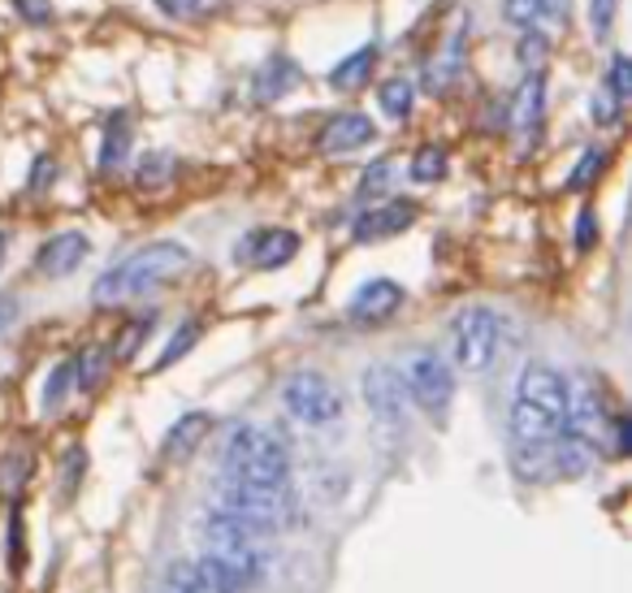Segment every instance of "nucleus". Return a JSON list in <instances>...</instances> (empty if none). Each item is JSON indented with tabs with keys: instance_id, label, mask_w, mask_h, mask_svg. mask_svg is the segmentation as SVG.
<instances>
[{
	"instance_id": "33",
	"label": "nucleus",
	"mask_w": 632,
	"mask_h": 593,
	"mask_svg": "<svg viewBox=\"0 0 632 593\" xmlns=\"http://www.w3.org/2000/svg\"><path fill=\"white\" fill-rule=\"evenodd\" d=\"M152 329V317H144V320H130L126 329H121V343H118V352L113 356L118 359H130L135 352H139V343H144V334Z\"/></svg>"
},
{
	"instance_id": "32",
	"label": "nucleus",
	"mask_w": 632,
	"mask_h": 593,
	"mask_svg": "<svg viewBox=\"0 0 632 593\" xmlns=\"http://www.w3.org/2000/svg\"><path fill=\"white\" fill-rule=\"evenodd\" d=\"M615 13H620V0H590V27H593V36H598V40H606V36H611Z\"/></svg>"
},
{
	"instance_id": "10",
	"label": "nucleus",
	"mask_w": 632,
	"mask_h": 593,
	"mask_svg": "<svg viewBox=\"0 0 632 593\" xmlns=\"http://www.w3.org/2000/svg\"><path fill=\"white\" fill-rule=\"evenodd\" d=\"M87 251H91V238L82 230H61L36 251V269L40 277H70L87 260Z\"/></svg>"
},
{
	"instance_id": "34",
	"label": "nucleus",
	"mask_w": 632,
	"mask_h": 593,
	"mask_svg": "<svg viewBox=\"0 0 632 593\" xmlns=\"http://www.w3.org/2000/svg\"><path fill=\"white\" fill-rule=\"evenodd\" d=\"M602 160H606V152H602V148H590V152H585V157H581V165H576V169H572V178H567V187H572V191H581V187H585V182H590L593 174H598V169H602Z\"/></svg>"
},
{
	"instance_id": "14",
	"label": "nucleus",
	"mask_w": 632,
	"mask_h": 593,
	"mask_svg": "<svg viewBox=\"0 0 632 593\" xmlns=\"http://www.w3.org/2000/svg\"><path fill=\"white\" fill-rule=\"evenodd\" d=\"M373 139H377V130H373V121L364 113H338L320 130V148L325 152H356V148H368Z\"/></svg>"
},
{
	"instance_id": "18",
	"label": "nucleus",
	"mask_w": 632,
	"mask_h": 593,
	"mask_svg": "<svg viewBox=\"0 0 632 593\" xmlns=\"http://www.w3.org/2000/svg\"><path fill=\"white\" fill-rule=\"evenodd\" d=\"M373 66H377V48L368 43V48H359V52H352V57H343V61L329 70V82H334L338 91H356V87L368 82Z\"/></svg>"
},
{
	"instance_id": "21",
	"label": "nucleus",
	"mask_w": 632,
	"mask_h": 593,
	"mask_svg": "<svg viewBox=\"0 0 632 593\" xmlns=\"http://www.w3.org/2000/svg\"><path fill=\"white\" fill-rule=\"evenodd\" d=\"M196 576H199V585H204V593H247V585L238 581L221 559H213V554L196 559Z\"/></svg>"
},
{
	"instance_id": "36",
	"label": "nucleus",
	"mask_w": 632,
	"mask_h": 593,
	"mask_svg": "<svg viewBox=\"0 0 632 593\" xmlns=\"http://www.w3.org/2000/svg\"><path fill=\"white\" fill-rule=\"evenodd\" d=\"M542 52H546V40H542L537 31H524V36H520V48H515V57H520L524 66H537V57H542Z\"/></svg>"
},
{
	"instance_id": "16",
	"label": "nucleus",
	"mask_w": 632,
	"mask_h": 593,
	"mask_svg": "<svg viewBox=\"0 0 632 593\" xmlns=\"http://www.w3.org/2000/svg\"><path fill=\"white\" fill-rule=\"evenodd\" d=\"M542 109H546V82H542V75H529V79L520 82V91H515V100H512L515 135H533V130L542 126Z\"/></svg>"
},
{
	"instance_id": "35",
	"label": "nucleus",
	"mask_w": 632,
	"mask_h": 593,
	"mask_svg": "<svg viewBox=\"0 0 632 593\" xmlns=\"http://www.w3.org/2000/svg\"><path fill=\"white\" fill-rule=\"evenodd\" d=\"M27 476V455H4L0 459V490H18Z\"/></svg>"
},
{
	"instance_id": "30",
	"label": "nucleus",
	"mask_w": 632,
	"mask_h": 593,
	"mask_svg": "<svg viewBox=\"0 0 632 593\" xmlns=\"http://www.w3.org/2000/svg\"><path fill=\"white\" fill-rule=\"evenodd\" d=\"M70 386H75V359H66L61 368H52V377H48V386H43V407H57Z\"/></svg>"
},
{
	"instance_id": "40",
	"label": "nucleus",
	"mask_w": 632,
	"mask_h": 593,
	"mask_svg": "<svg viewBox=\"0 0 632 593\" xmlns=\"http://www.w3.org/2000/svg\"><path fill=\"white\" fill-rule=\"evenodd\" d=\"M615 109H620V105H615L611 96H593V100H590V113L598 121H615Z\"/></svg>"
},
{
	"instance_id": "8",
	"label": "nucleus",
	"mask_w": 632,
	"mask_h": 593,
	"mask_svg": "<svg viewBox=\"0 0 632 593\" xmlns=\"http://www.w3.org/2000/svg\"><path fill=\"white\" fill-rule=\"evenodd\" d=\"M359 391H364V403H368V412H373L377 425H386V429H403V425H407L412 398H407V386H403V377H398L395 368L373 364V368L364 373Z\"/></svg>"
},
{
	"instance_id": "13",
	"label": "nucleus",
	"mask_w": 632,
	"mask_h": 593,
	"mask_svg": "<svg viewBox=\"0 0 632 593\" xmlns=\"http://www.w3.org/2000/svg\"><path fill=\"white\" fill-rule=\"evenodd\" d=\"M398 304H403V286H398V281H386V277H377V281H364V286L356 290V299H352V317L364 320V325H373V320L395 317Z\"/></svg>"
},
{
	"instance_id": "24",
	"label": "nucleus",
	"mask_w": 632,
	"mask_h": 593,
	"mask_svg": "<svg viewBox=\"0 0 632 593\" xmlns=\"http://www.w3.org/2000/svg\"><path fill=\"white\" fill-rule=\"evenodd\" d=\"M217 4H221V0H157V9L165 18H174V22H199V18H208Z\"/></svg>"
},
{
	"instance_id": "5",
	"label": "nucleus",
	"mask_w": 632,
	"mask_h": 593,
	"mask_svg": "<svg viewBox=\"0 0 632 593\" xmlns=\"http://www.w3.org/2000/svg\"><path fill=\"white\" fill-rule=\"evenodd\" d=\"M503 317L494 308H464L446 325V343H451V368L460 373H485L498 352H503Z\"/></svg>"
},
{
	"instance_id": "38",
	"label": "nucleus",
	"mask_w": 632,
	"mask_h": 593,
	"mask_svg": "<svg viewBox=\"0 0 632 593\" xmlns=\"http://www.w3.org/2000/svg\"><path fill=\"white\" fill-rule=\"evenodd\" d=\"M13 4H18V13H22L27 22H43V18L52 13V4H48V0H13Z\"/></svg>"
},
{
	"instance_id": "9",
	"label": "nucleus",
	"mask_w": 632,
	"mask_h": 593,
	"mask_svg": "<svg viewBox=\"0 0 632 593\" xmlns=\"http://www.w3.org/2000/svg\"><path fill=\"white\" fill-rule=\"evenodd\" d=\"M606 429V407H602V391L593 377H572L567 382V407H563V434L581 437V442H598Z\"/></svg>"
},
{
	"instance_id": "19",
	"label": "nucleus",
	"mask_w": 632,
	"mask_h": 593,
	"mask_svg": "<svg viewBox=\"0 0 632 593\" xmlns=\"http://www.w3.org/2000/svg\"><path fill=\"white\" fill-rule=\"evenodd\" d=\"M295 82H299V66L286 61V57H274V61L256 75V96H260V100H277V96H286V87H295Z\"/></svg>"
},
{
	"instance_id": "15",
	"label": "nucleus",
	"mask_w": 632,
	"mask_h": 593,
	"mask_svg": "<svg viewBox=\"0 0 632 593\" xmlns=\"http://www.w3.org/2000/svg\"><path fill=\"white\" fill-rule=\"evenodd\" d=\"M208 434H213V416L208 412H187L165 434V459H191L199 446L208 442Z\"/></svg>"
},
{
	"instance_id": "39",
	"label": "nucleus",
	"mask_w": 632,
	"mask_h": 593,
	"mask_svg": "<svg viewBox=\"0 0 632 593\" xmlns=\"http://www.w3.org/2000/svg\"><path fill=\"white\" fill-rule=\"evenodd\" d=\"M611 429H615V455H629V446H632L629 416H615V421H611Z\"/></svg>"
},
{
	"instance_id": "31",
	"label": "nucleus",
	"mask_w": 632,
	"mask_h": 593,
	"mask_svg": "<svg viewBox=\"0 0 632 593\" xmlns=\"http://www.w3.org/2000/svg\"><path fill=\"white\" fill-rule=\"evenodd\" d=\"M169 174H174V165H169V157L165 152H157V157H144V165H139V187L144 191H152V187H160V182H169Z\"/></svg>"
},
{
	"instance_id": "6",
	"label": "nucleus",
	"mask_w": 632,
	"mask_h": 593,
	"mask_svg": "<svg viewBox=\"0 0 632 593\" xmlns=\"http://www.w3.org/2000/svg\"><path fill=\"white\" fill-rule=\"evenodd\" d=\"M282 407L299 421V425H334L338 416H343V395H338V386L325 377V373H316V368H299V373H290L286 377V386H282Z\"/></svg>"
},
{
	"instance_id": "2",
	"label": "nucleus",
	"mask_w": 632,
	"mask_h": 593,
	"mask_svg": "<svg viewBox=\"0 0 632 593\" xmlns=\"http://www.w3.org/2000/svg\"><path fill=\"white\" fill-rule=\"evenodd\" d=\"M187 269H191V251H187L182 243H148V247L130 251L109 274L96 277L91 299H96L100 308L130 304V299H148V295H157L160 286L178 281Z\"/></svg>"
},
{
	"instance_id": "3",
	"label": "nucleus",
	"mask_w": 632,
	"mask_h": 593,
	"mask_svg": "<svg viewBox=\"0 0 632 593\" xmlns=\"http://www.w3.org/2000/svg\"><path fill=\"white\" fill-rule=\"evenodd\" d=\"M226 476H238L247 485H265V490H286V476H290V451L265 429H251V425H235L226 437Z\"/></svg>"
},
{
	"instance_id": "4",
	"label": "nucleus",
	"mask_w": 632,
	"mask_h": 593,
	"mask_svg": "<svg viewBox=\"0 0 632 593\" xmlns=\"http://www.w3.org/2000/svg\"><path fill=\"white\" fill-rule=\"evenodd\" d=\"M213 507L226 515H235L243 520L247 528H256L260 537H269L277 528H286L290 524V498H286V490H265V485H247V481H238V476H217L213 481Z\"/></svg>"
},
{
	"instance_id": "42",
	"label": "nucleus",
	"mask_w": 632,
	"mask_h": 593,
	"mask_svg": "<svg viewBox=\"0 0 632 593\" xmlns=\"http://www.w3.org/2000/svg\"><path fill=\"white\" fill-rule=\"evenodd\" d=\"M4 260H9V235L0 230V269H4Z\"/></svg>"
},
{
	"instance_id": "1",
	"label": "nucleus",
	"mask_w": 632,
	"mask_h": 593,
	"mask_svg": "<svg viewBox=\"0 0 632 593\" xmlns=\"http://www.w3.org/2000/svg\"><path fill=\"white\" fill-rule=\"evenodd\" d=\"M563 407H567V377L551 364H524V373L515 377L512 412H507L515 451L551 446L563 434Z\"/></svg>"
},
{
	"instance_id": "26",
	"label": "nucleus",
	"mask_w": 632,
	"mask_h": 593,
	"mask_svg": "<svg viewBox=\"0 0 632 593\" xmlns=\"http://www.w3.org/2000/svg\"><path fill=\"white\" fill-rule=\"evenodd\" d=\"M606 96L615 100V105H624L632 96V61L629 57H611V70H606Z\"/></svg>"
},
{
	"instance_id": "7",
	"label": "nucleus",
	"mask_w": 632,
	"mask_h": 593,
	"mask_svg": "<svg viewBox=\"0 0 632 593\" xmlns=\"http://www.w3.org/2000/svg\"><path fill=\"white\" fill-rule=\"evenodd\" d=\"M398 377H403V386H407V398H412L425 416L446 421L451 398H455V373H451L446 359L437 356V352H412V356H407V368H403Z\"/></svg>"
},
{
	"instance_id": "28",
	"label": "nucleus",
	"mask_w": 632,
	"mask_h": 593,
	"mask_svg": "<svg viewBox=\"0 0 632 593\" xmlns=\"http://www.w3.org/2000/svg\"><path fill=\"white\" fill-rule=\"evenodd\" d=\"M165 590L169 593H204V585H199V576H196V563H169Z\"/></svg>"
},
{
	"instance_id": "29",
	"label": "nucleus",
	"mask_w": 632,
	"mask_h": 593,
	"mask_svg": "<svg viewBox=\"0 0 632 593\" xmlns=\"http://www.w3.org/2000/svg\"><path fill=\"white\" fill-rule=\"evenodd\" d=\"M391 182H395V160H373L368 174L359 178V196H377V191H386Z\"/></svg>"
},
{
	"instance_id": "12",
	"label": "nucleus",
	"mask_w": 632,
	"mask_h": 593,
	"mask_svg": "<svg viewBox=\"0 0 632 593\" xmlns=\"http://www.w3.org/2000/svg\"><path fill=\"white\" fill-rule=\"evenodd\" d=\"M412 221H416V204H407V199H391V204H377V208L359 213L356 226H352V235H356L359 243H377V238L403 235Z\"/></svg>"
},
{
	"instance_id": "17",
	"label": "nucleus",
	"mask_w": 632,
	"mask_h": 593,
	"mask_svg": "<svg viewBox=\"0 0 632 593\" xmlns=\"http://www.w3.org/2000/svg\"><path fill=\"white\" fill-rule=\"evenodd\" d=\"M503 13L520 31H537V22L567 13V0H503Z\"/></svg>"
},
{
	"instance_id": "41",
	"label": "nucleus",
	"mask_w": 632,
	"mask_h": 593,
	"mask_svg": "<svg viewBox=\"0 0 632 593\" xmlns=\"http://www.w3.org/2000/svg\"><path fill=\"white\" fill-rule=\"evenodd\" d=\"M593 243V213H581V221H576V247L585 251Z\"/></svg>"
},
{
	"instance_id": "25",
	"label": "nucleus",
	"mask_w": 632,
	"mask_h": 593,
	"mask_svg": "<svg viewBox=\"0 0 632 593\" xmlns=\"http://www.w3.org/2000/svg\"><path fill=\"white\" fill-rule=\"evenodd\" d=\"M416 182H437V178H446V152L442 148H421L416 157H412V169H407Z\"/></svg>"
},
{
	"instance_id": "37",
	"label": "nucleus",
	"mask_w": 632,
	"mask_h": 593,
	"mask_svg": "<svg viewBox=\"0 0 632 593\" xmlns=\"http://www.w3.org/2000/svg\"><path fill=\"white\" fill-rule=\"evenodd\" d=\"M18 317H22V304H18L13 295H0V338L18 325Z\"/></svg>"
},
{
	"instance_id": "20",
	"label": "nucleus",
	"mask_w": 632,
	"mask_h": 593,
	"mask_svg": "<svg viewBox=\"0 0 632 593\" xmlns=\"http://www.w3.org/2000/svg\"><path fill=\"white\" fill-rule=\"evenodd\" d=\"M126 160H130V126H126V118H113L105 130V144H100V169L118 174V169H126Z\"/></svg>"
},
{
	"instance_id": "27",
	"label": "nucleus",
	"mask_w": 632,
	"mask_h": 593,
	"mask_svg": "<svg viewBox=\"0 0 632 593\" xmlns=\"http://www.w3.org/2000/svg\"><path fill=\"white\" fill-rule=\"evenodd\" d=\"M196 338H199V320H187V325H182V329L174 334V343H169V347L160 352L157 368H169V364H174L178 356H187V352L196 347Z\"/></svg>"
},
{
	"instance_id": "23",
	"label": "nucleus",
	"mask_w": 632,
	"mask_h": 593,
	"mask_svg": "<svg viewBox=\"0 0 632 593\" xmlns=\"http://www.w3.org/2000/svg\"><path fill=\"white\" fill-rule=\"evenodd\" d=\"M382 113L391 121H403V118H412V105H416V87L407 79H391V82H382Z\"/></svg>"
},
{
	"instance_id": "11",
	"label": "nucleus",
	"mask_w": 632,
	"mask_h": 593,
	"mask_svg": "<svg viewBox=\"0 0 632 593\" xmlns=\"http://www.w3.org/2000/svg\"><path fill=\"white\" fill-rule=\"evenodd\" d=\"M299 251V235L290 230H251L238 243V260H251V269H282Z\"/></svg>"
},
{
	"instance_id": "22",
	"label": "nucleus",
	"mask_w": 632,
	"mask_h": 593,
	"mask_svg": "<svg viewBox=\"0 0 632 593\" xmlns=\"http://www.w3.org/2000/svg\"><path fill=\"white\" fill-rule=\"evenodd\" d=\"M460 70H464V52H460V40H451L442 52H437L434 61H429V70H425V87H429V91H446L451 79H460Z\"/></svg>"
}]
</instances>
